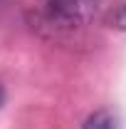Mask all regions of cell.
<instances>
[{"instance_id":"3","label":"cell","mask_w":126,"mask_h":129,"mask_svg":"<svg viewBox=\"0 0 126 129\" xmlns=\"http://www.w3.org/2000/svg\"><path fill=\"white\" fill-rule=\"evenodd\" d=\"M116 25L119 27H126V5H121V13L116 15Z\"/></svg>"},{"instance_id":"1","label":"cell","mask_w":126,"mask_h":129,"mask_svg":"<svg viewBox=\"0 0 126 129\" xmlns=\"http://www.w3.org/2000/svg\"><path fill=\"white\" fill-rule=\"evenodd\" d=\"M104 0H47V17L59 27H79L87 25Z\"/></svg>"},{"instance_id":"4","label":"cell","mask_w":126,"mask_h":129,"mask_svg":"<svg viewBox=\"0 0 126 129\" xmlns=\"http://www.w3.org/2000/svg\"><path fill=\"white\" fill-rule=\"evenodd\" d=\"M3 102H5V87H3V82H0V107H3Z\"/></svg>"},{"instance_id":"2","label":"cell","mask_w":126,"mask_h":129,"mask_svg":"<svg viewBox=\"0 0 126 129\" xmlns=\"http://www.w3.org/2000/svg\"><path fill=\"white\" fill-rule=\"evenodd\" d=\"M82 129H119V124H116V117H114L111 112L99 109V112L87 117V122H84Z\"/></svg>"},{"instance_id":"5","label":"cell","mask_w":126,"mask_h":129,"mask_svg":"<svg viewBox=\"0 0 126 129\" xmlns=\"http://www.w3.org/2000/svg\"><path fill=\"white\" fill-rule=\"evenodd\" d=\"M0 3H5V0H0Z\"/></svg>"}]
</instances>
